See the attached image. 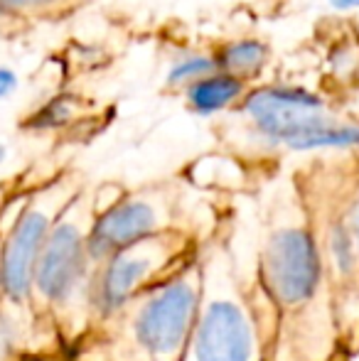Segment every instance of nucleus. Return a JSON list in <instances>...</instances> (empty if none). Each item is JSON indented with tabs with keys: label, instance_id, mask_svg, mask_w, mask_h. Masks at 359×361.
<instances>
[{
	"label": "nucleus",
	"instance_id": "1",
	"mask_svg": "<svg viewBox=\"0 0 359 361\" xmlns=\"http://www.w3.org/2000/svg\"><path fill=\"white\" fill-rule=\"evenodd\" d=\"M241 111L271 143L293 150L359 145V123L330 114L327 104L303 86H261L241 99Z\"/></svg>",
	"mask_w": 359,
	"mask_h": 361
},
{
	"label": "nucleus",
	"instance_id": "2",
	"mask_svg": "<svg viewBox=\"0 0 359 361\" xmlns=\"http://www.w3.org/2000/svg\"><path fill=\"white\" fill-rule=\"evenodd\" d=\"M57 212L54 190H44L42 195L25 204L10 233L5 236L3 251H0V286L5 298L13 302H23L30 295L35 266Z\"/></svg>",
	"mask_w": 359,
	"mask_h": 361
},
{
	"label": "nucleus",
	"instance_id": "3",
	"mask_svg": "<svg viewBox=\"0 0 359 361\" xmlns=\"http://www.w3.org/2000/svg\"><path fill=\"white\" fill-rule=\"evenodd\" d=\"M87 236L74 219L52 224L35 266V288L47 300H64L74 290L87 263Z\"/></svg>",
	"mask_w": 359,
	"mask_h": 361
},
{
	"label": "nucleus",
	"instance_id": "4",
	"mask_svg": "<svg viewBox=\"0 0 359 361\" xmlns=\"http://www.w3.org/2000/svg\"><path fill=\"white\" fill-rule=\"evenodd\" d=\"M266 276L271 290L283 302H300L310 298L320 278L312 238L298 228L276 233L266 253Z\"/></svg>",
	"mask_w": 359,
	"mask_h": 361
},
{
	"label": "nucleus",
	"instance_id": "5",
	"mask_svg": "<svg viewBox=\"0 0 359 361\" xmlns=\"http://www.w3.org/2000/svg\"><path fill=\"white\" fill-rule=\"evenodd\" d=\"M195 312V290L187 283H175L150 300L138 317V339L145 349L155 354L173 352L182 342L187 324Z\"/></svg>",
	"mask_w": 359,
	"mask_h": 361
},
{
	"label": "nucleus",
	"instance_id": "6",
	"mask_svg": "<svg viewBox=\"0 0 359 361\" xmlns=\"http://www.w3.org/2000/svg\"><path fill=\"white\" fill-rule=\"evenodd\" d=\"M251 329L239 307L217 302L197 332L200 361H251Z\"/></svg>",
	"mask_w": 359,
	"mask_h": 361
},
{
	"label": "nucleus",
	"instance_id": "7",
	"mask_svg": "<svg viewBox=\"0 0 359 361\" xmlns=\"http://www.w3.org/2000/svg\"><path fill=\"white\" fill-rule=\"evenodd\" d=\"M158 226V214L153 204L148 202H121L111 207L106 214H101L99 221L94 224L89 238L87 251L94 258H104L106 253H118L123 248L133 246L138 238L148 236Z\"/></svg>",
	"mask_w": 359,
	"mask_h": 361
},
{
	"label": "nucleus",
	"instance_id": "8",
	"mask_svg": "<svg viewBox=\"0 0 359 361\" xmlns=\"http://www.w3.org/2000/svg\"><path fill=\"white\" fill-rule=\"evenodd\" d=\"M246 94V81L239 76H231L221 69H214L212 74L197 79L195 84L185 86L187 106L197 116H214L219 111H226L236 106Z\"/></svg>",
	"mask_w": 359,
	"mask_h": 361
},
{
	"label": "nucleus",
	"instance_id": "9",
	"mask_svg": "<svg viewBox=\"0 0 359 361\" xmlns=\"http://www.w3.org/2000/svg\"><path fill=\"white\" fill-rule=\"evenodd\" d=\"M150 261L148 258H135V256H116L111 266L106 268L104 281H101V305L106 310H116L126 302L133 288L148 276Z\"/></svg>",
	"mask_w": 359,
	"mask_h": 361
},
{
	"label": "nucleus",
	"instance_id": "10",
	"mask_svg": "<svg viewBox=\"0 0 359 361\" xmlns=\"http://www.w3.org/2000/svg\"><path fill=\"white\" fill-rule=\"evenodd\" d=\"M214 62L217 69L246 81L264 72V67L269 64V47L254 37L231 39V42L221 44L219 52L214 54Z\"/></svg>",
	"mask_w": 359,
	"mask_h": 361
},
{
	"label": "nucleus",
	"instance_id": "11",
	"mask_svg": "<svg viewBox=\"0 0 359 361\" xmlns=\"http://www.w3.org/2000/svg\"><path fill=\"white\" fill-rule=\"evenodd\" d=\"M72 3L74 0H0V35L59 18L64 10L72 8Z\"/></svg>",
	"mask_w": 359,
	"mask_h": 361
},
{
	"label": "nucleus",
	"instance_id": "12",
	"mask_svg": "<svg viewBox=\"0 0 359 361\" xmlns=\"http://www.w3.org/2000/svg\"><path fill=\"white\" fill-rule=\"evenodd\" d=\"M217 69L214 54H202V52H190L182 54L180 59H175L168 69V86H185L195 84L197 79L212 74Z\"/></svg>",
	"mask_w": 359,
	"mask_h": 361
},
{
	"label": "nucleus",
	"instance_id": "13",
	"mask_svg": "<svg viewBox=\"0 0 359 361\" xmlns=\"http://www.w3.org/2000/svg\"><path fill=\"white\" fill-rule=\"evenodd\" d=\"M72 106H74V101H69V99L49 101L42 109V114L35 116V126H39V128H54V126L67 123V121L72 118Z\"/></svg>",
	"mask_w": 359,
	"mask_h": 361
},
{
	"label": "nucleus",
	"instance_id": "14",
	"mask_svg": "<svg viewBox=\"0 0 359 361\" xmlns=\"http://www.w3.org/2000/svg\"><path fill=\"white\" fill-rule=\"evenodd\" d=\"M18 86H20V76L10 67H0V101L8 99Z\"/></svg>",
	"mask_w": 359,
	"mask_h": 361
},
{
	"label": "nucleus",
	"instance_id": "15",
	"mask_svg": "<svg viewBox=\"0 0 359 361\" xmlns=\"http://www.w3.org/2000/svg\"><path fill=\"white\" fill-rule=\"evenodd\" d=\"M337 10H359V0H327Z\"/></svg>",
	"mask_w": 359,
	"mask_h": 361
},
{
	"label": "nucleus",
	"instance_id": "16",
	"mask_svg": "<svg viewBox=\"0 0 359 361\" xmlns=\"http://www.w3.org/2000/svg\"><path fill=\"white\" fill-rule=\"evenodd\" d=\"M352 236H355V241L359 246V207L355 209V214H352Z\"/></svg>",
	"mask_w": 359,
	"mask_h": 361
},
{
	"label": "nucleus",
	"instance_id": "17",
	"mask_svg": "<svg viewBox=\"0 0 359 361\" xmlns=\"http://www.w3.org/2000/svg\"><path fill=\"white\" fill-rule=\"evenodd\" d=\"M3 160H5V145L0 143V162H3Z\"/></svg>",
	"mask_w": 359,
	"mask_h": 361
},
{
	"label": "nucleus",
	"instance_id": "18",
	"mask_svg": "<svg viewBox=\"0 0 359 361\" xmlns=\"http://www.w3.org/2000/svg\"><path fill=\"white\" fill-rule=\"evenodd\" d=\"M0 293H3V286H0Z\"/></svg>",
	"mask_w": 359,
	"mask_h": 361
}]
</instances>
